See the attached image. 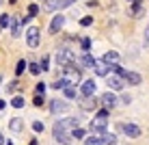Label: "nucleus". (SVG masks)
<instances>
[{
    "label": "nucleus",
    "instance_id": "1",
    "mask_svg": "<svg viewBox=\"0 0 149 145\" xmlns=\"http://www.w3.org/2000/svg\"><path fill=\"white\" fill-rule=\"evenodd\" d=\"M108 113L110 111H106V108H102V111H97V117L91 121V132L93 134H104L106 132V117H108Z\"/></svg>",
    "mask_w": 149,
    "mask_h": 145
},
{
    "label": "nucleus",
    "instance_id": "2",
    "mask_svg": "<svg viewBox=\"0 0 149 145\" xmlns=\"http://www.w3.org/2000/svg\"><path fill=\"white\" fill-rule=\"evenodd\" d=\"M54 61H56V65H58V67H65V65L74 63L76 56H74V52H71L69 48H61L58 52L54 54Z\"/></svg>",
    "mask_w": 149,
    "mask_h": 145
},
{
    "label": "nucleus",
    "instance_id": "3",
    "mask_svg": "<svg viewBox=\"0 0 149 145\" xmlns=\"http://www.w3.org/2000/svg\"><path fill=\"white\" fill-rule=\"evenodd\" d=\"M39 41H41L39 26H28V30H26V46L35 50V48H39Z\"/></svg>",
    "mask_w": 149,
    "mask_h": 145
},
{
    "label": "nucleus",
    "instance_id": "4",
    "mask_svg": "<svg viewBox=\"0 0 149 145\" xmlns=\"http://www.w3.org/2000/svg\"><path fill=\"white\" fill-rule=\"evenodd\" d=\"M63 71H65V78H69L71 82H80V78H82V69L80 67H76L74 63H69V65H65L63 67Z\"/></svg>",
    "mask_w": 149,
    "mask_h": 145
},
{
    "label": "nucleus",
    "instance_id": "5",
    "mask_svg": "<svg viewBox=\"0 0 149 145\" xmlns=\"http://www.w3.org/2000/svg\"><path fill=\"white\" fill-rule=\"evenodd\" d=\"M67 111H69V104L65 100H58V97H56V100L50 102V113H52V115H63V113H67Z\"/></svg>",
    "mask_w": 149,
    "mask_h": 145
},
{
    "label": "nucleus",
    "instance_id": "6",
    "mask_svg": "<svg viewBox=\"0 0 149 145\" xmlns=\"http://www.w3.org/2000/svg\"><path fill=\"white\" fill-rule=\"evenodd\" d=\"M119 128H121V132L125 134V137H130V139L141 137V126H136V123H119Z\"/></svg>",
    "mask_w": 149,
    "mask_h": 145
},
{
    "label": "nucleus",
    "instance_id": "7",
    "mask_svg": "<svg viewBox=\"0 0 149 145\" xmlns=\"http://www.w3.org/2000/svg\"><path fill=\"white\" fill-rule=\"evenodd\" d=\"M80 95L82 97H89V95H95V91H97V85H95V82L93 80H84V82H82V85H80Z\"/></svg>",
    "mask_w": 149,
    "mask_h": 145
},
{
    "label": "nucleus",
    "instance_id": "8",
    "mask_svg": "<svg viewBox=\"0 0 149 145\" xmlns=\"http://www.w3.org/2000/svg\"><path fill=\"white\" fill-rule=\"evenodd\" d=\"M100 102H102V106H104L106 111H112V108L117 106V102H119V100H117V95H115L112 91H108V93H104V95H102Z\"/></svg>",
    "mask_w": 149,
    "mask_h": 145
},
{
    "label": "nucleus",
    "instance_id": "9",
    "mask_svg": "<svg viewBox=\"0 0 149 145\" xmlns=\"http://www.w3.org/2000/svg\"><path fill=\"white\" fill-rule=\"evenodd\" d=\"M106 85H108V89H112V91H121L123 87H125V82H123L121 76L112 74V76H108V78H106Z\"/></svg>",
    "mask_w": 149,
    "mask_h": 145
},
{
    "label": "nucleus",
    "instance_id": "10",
    "mask_svg": "<svg viewBox=\"0 0 149 145\" xmlns=\"http://www.w3.org/2000/svg\"><path fill=\"white\" fill-rule=\"evenodd\" d=\"M63 26H65V18H63V15H54V18H52V22H50L48 33H50V35H56V33H58V30L63 28Z\"/></svg>",
    "mask_w": 149,
    "mask_h": 145
},
{
    "label": "nucleus",
    "instance_id": "11",
    "mask_svg": "<svg viewBox=\"0 0 149 145\" xmlns=\"http://www.w3.org/2000/svg\"><path fill=\"white\" fill-rule=\"evenodd\" d=\"M52 134H54V139H56V141H58L61 145H63V143H67V141H69V132H67V130H65V128H61V126H56V123H54V128H52Z\"/></svg>",
    "mask_w": 149,
    "mask_h": 145
},
{
    "label": "nucleus",
    "instance_id": "12",
    "mask_svg": "<svg viewBox=\"0 0 149 145\" xmlns=\"http://www.w3.org/2000/svg\"><path fill=\"white\" fill-rule=\"evenodd\" d=\"M121 78H123V82H127V85H141V74H138V71H123V76H121Z\"/></svg>",
    "mask_w": 149,
    "mask_h": 145
},
{
    "label": "nucleus",
    "instance_id": "13",
    "mask_svg": "<svg viewBox=\"0 0 149 145\" xmlns=\"http://www.w3.org/2000/svg\"><path fill=\"white\" fill-rule=\"evenodd\" d=\"M61 9H65L63 7V0H45V2H43V11H48V13L61 11Z\"/></svg>",
    "mask_w": 149,
    "mask_h": 145
},
{
    "label": "nucleus",
    "instance_id": "14",
    "mask_svg": "<svg viewBox=\"0 0 149 145\" xmlns=\"http://www.w3.org/2000/svg\"><path fill=\"white\" fill-rule=\"evenodd\" d=\"M80 106H82V111H95V108H97V97H95V95L82 97V100H80Z\"/></svg>",
    "mask_w": 149,
    "mask_h": 145
},
{
    "label": "nucleus",
    "instance_id": "15",
    "mask_svg": "<svg viewBox=\"0 0 149 145\" xmlns=\"http://www.w3.org/2000/svg\"><path fill=\"white\" fill-rule=\"evenodd\" d=\"M93 71L97 76H108L110 74V65L104 63V61H95V63H93Z\"/></svg>",
    "mask_w": 149,
    "mask_h": 145
},
{
    "label": "nucleus",
    "instance_id": "16",
    "mask_svg": "<svg viewBox=\"0 0 149 145\" xmlns=\"http://www.w3.org/2000/svg\"><path fill=\"white\" fill-rule=\"evenodd\" d=\"M9 26H11V35L15 39L22 35V20H19V18H11V24H9Z\"/></svg>",
    "mask_w": 149,
    "mask_h": 145
},
{
    "label": "nucleus",
    "instance_id": "17",
    "mask_svg": "<svg viewBox=\"0 0 149 145\" xmlns=\"http://www.w3.org/2000/svg\"><path fill=\"white\" fill-rule=\"evenodd\" d=\"M102 61H104V63H108V65H117V63L121 61V56H119V52L110 50V52H106L104 56H102Z\"/></svg>",
    "mask_w": 149,
    "mask_h": 145
},
{
    "label": "nucleus",
    "instance_id": "18",
    "mask_svg": "<svg viewBox=\"0 0 149 145\" xmlns=\"http://www.w3.org/2000/svg\"><path fill=\"white\" fill-rule=\"evenodd\" d=\"M9 130H11L13 134H19V132L24 130V121L19 117H13L11 121H9Z\"/></svg>",
    "mask_w": 149,
    "mask_h": 145
},
{
    "label": "nucleus",
    "instance_id": "19",
    "mask_svg": "<svg viewBox=\"0 0 149 145\" xmlns=\"http://www.w3.org/2000/svg\"><path fill=\"white\" fill-rule=\"evenodd\" d=\"M56 126L65 128V130H69V128H76V126H78V117H67V119H61V121H56Z\"/></svg>",
    "mask_w": 149,
    "mask_h": 145
},
{
    "label": "nucleus",
    "instance_id": "20",
    "mask_svg": "<svg viewBox=\"0 0 149 145\" xmlns=\"http://www.w3.org/2000/svg\"><path fill=\"white\" fill-rule=\"evenodd\" d=\"M63 91H65V97H67V100H76V97H78V89H76V85H67Z\"/></svg>",
    "mask_w": 149,
    "mask_h": 145
},
{
    "label": "nucleus",
    "instance_id": "21",
    "mask_svg": "<svg viewBox=\"0 0 149 145\" xmlns=\"http://www.w3.org/2000/svg\"><path fill=\"white\" fill-rule=\"evenodd\" d=\"M93 63H95V59H93L89 52H84V54L80 56V65H82V67H93Z\"/></svg>",
    "mask_w": 149,
    "mask_h": 145
},
{
    "label": "nucleus",
    "instance_id": "22",
    "mask_svg": "<svg viewBox=\"0 0 149 145\" xmlns=\"http://www.w3.org/2000/svg\"><path fill=\"white\" fill-rule=\"evenodd\" d=\"M141 13H143V4H141V0H136V2L132 4V9H130V15L132 18H141Z\"/></svg>",
    "mask_w": 149,
    "mask_h": 145
},
{
    "label": "nucleus",
    "instance_id": "23",
    "mask_svg": "<svg viewBox=\"0 0 149 145\" xmlns=\"http://www.w3.org/2000/svg\"><path fill=\"white\" fill-rule=\"evenodd\" d=\"M67 85H74L69 78H58V80H54L52 82V89H65Z\"/></svg>",
    "mask_w": 149,
    "mask_h": 145
},
{
    "label": "nucleus",
    "instance_id": "24",
    "mask_svg": "<svg viewBox=\"0 0 149 145\" xmlns=\"http://www.w3.org/2000/svg\"><path fill=\"white\" fill-rule=\"evenodd\" d=\"M24 104H26L24 95H13V97H11V106H13V108H24Z\"/></svg>",
    "mask_w": 149,
    "mask_h": 145
},
{
    "label": "nucleus",
    "instance_id": "25",
    "mask_svg": "<svg viewBox=\"0 0 149 145\" xmlns=\"http://www.w3.org/2000/svg\"><path fill=\"white\" fill-rule=\"evenodd\" d=\"M26 67H28V63H26L24 59H19V61H17V65H15V76L19 78V76H22L24 71H26Z\"/></svg>",
    "mask_w": 149,
    "mask_h": 145
},
{
    "label": "nucleus",
    "instance_id": "26",
    "mask_svg": "<svg viewBox=\"0 0 149 145\" xmlns=\"http://www.w3.org/2000/svg\"><path fill=\"white\" fill-rule=\"evenodd\" d=\"M102 145H117V137H115V134L104 132V137H102Z\"/></svg>",
    "mask_w": 149,
    "mask_h": 145
},
{
    "label": "nucleus",
    "instance_id": "27",
    "mask_svg": "<svg viewBox=\"0 0 149 145\" xmlns=\"http://www.w3.org/2000/svg\"><path fill=\"white\" fill-rule=\"evenodd\" d=\"M9 24H11V15L2 13V15H0V28H9Z\"/></svg>",
    "mask_w": 149,
    "mask_h": 145
},
{
    "label": "nucleus",
    "instance_id": "28",
    "mask_svg": "<svg viewBox=\"0 0 149 145\" xmlns=\"http://www.w3.org/2000/svg\"><path fill=\"white\" fill-rule=\"evenodd\" d=\"M86 145H102V137H97V134L86 137Z\"/></svg>",
    "mask_w": 149,
    "mask_h": 145
},
{
    "label": "nucleus",
    "instance_id": "29",
    "mask_svg": "<svg viewBox=\"0 0 149 145\" xmlns=\"http://www.w3.org/2000/svg\"><path fill=\"white\" fill-rule=\"evenodd\" d=\"M39 67H41V71H48L50 69V56H43V59L39 61Z\"/></svg>",
    "mask_w": 149,
    "mask_h": 145
},
{
    "label": "nucleus",
    "instance_id": "30",
    "mask_svg": "<svg viewBox=\"0 0 149 145\" xmlns=\"http://www.w3.org/2000/svg\"><path fill=\"white\" fill-rule=\"evenodd\" d=\"M80 46H82L84 52H89V50H91V37H82L80 39Z\"/></svg>",
    "mask_w": 149,
    "mask_h": 145
},
{
    "label": "nucleus",
    "instance_id": "31",
    "mask_svg": "<svg viewBox=\"0 0 149 145\" xmlns=\"http://www.w3.org/2000/svg\"><path fill=\"white\" fill-rule=\"evenodd\" d=\"M28 69H30V74H33V76H39V74H41L39 63H30V65H28Z\"/></svg>",
    "mask_w": 149,
    "mask_h": 145
},
{
    "label": "nucleus",
    "instance_id": "32",
    "mask_svg": "<svg viewBox=\"0 0 149 145\" xmlns=\"http://www.w3.org/2000/svg\"><path fill=\"white\" fill-rule=\"evenodd\" d=\"M28 15H30V18H37V15H39V7H37V4H28Z\"/></svg>",
    "mask_w": 149,
    "mask_h": 145
},
{
    "label": "nucleus",
    "instance_id": "33",
    "mask_svg": "<svg viewBox=\"0 0 149 145\" xmlns=\"http://www.w3.org/2000/svg\"><path fill=\"white\" fill-rule=\"evenodd\" d=\"M69 137H74V139H82V137H84V130H82V128H74Z\"/></svg>",
    "mask_w": 149,
    "mask_h": 145
},
{
    "label": "nucleus",
    "instance_id": "34",
    "mask_svg": "<svg viewBox=\"0 0 149 145\" xmlns=\"http://www.w3.org/2000/svg\"><path fill=\"white\" fill-rule=\"evenodd\" d=\"M35 93H37V95H43V93H45V82H37V87H35Z\"/></svg>",
    "mask_w": 149,
    "mask_h": 145
},
{
    "label": "nucleus",
    "instance_id": "35",
    "mask_svg": "<svg viewBox=\"0 0 149 145\" xmlns=\"http://www.w3.org/2000/svg\"><path fill=\"white\" fill-rule=\"evenodd\" d=\"M91 24H93V18H91V15H86V18L80 20V26H91Z\"/></svg>",
    "mask_w": 149,
    "mask_h": 145
},
{
    "label": "nucleus",
    "instance_id": "36",
    "mask_svg": "<svg viewBox=\"0 0 149 145\" xmlns=\"http://www.w3.org/2000/svg\"><path fill=\"white\" fill-rule=\"evenodd\" d=\"M43 128H45V126H43L41 121H33V130H35V132H43Z\"/></svg>",
    "mask_w": 149,
    "mask_h": 145
},
{
    "label": "nucleus",
    "instance_id": "37",
    "mask_svg": "<svg viewBox=\"0 0 149 145\" xmlns=\"http://www.w3.org/2000/svg\"><path fill=\"white\" fill-rule=\"evenodd\" d=\"M15 89H17V80H11V82L7 85V91L11 93V91H15Z\"/></svg>",
    "mask_w": 149,
    "mask_h": 145
},
{
    "label": "nucleus",
    "instance_id": "38",
    "mask_svg": "<svg viewBox=\"0 0 149 145\" xmlns=\"http://www.w3.org/2000/svg\"><path fill=\"white\" fill-rule=\"evenodd\" d=\"M35 106H43V95H35Z\"/></svg>",
    "mask_w": 149,
    "mask_h": 145
},
{
    "label": "nucleus",
    "instance_id": "39",
    "mask_svg": "<svg viewBox=\"0 0 149 145\" xmlns=\"http://www.w3.org/2000/svg\"><path fill=\"white\" fill-rule=\"evenodd\" d=\"M143 46H145V48H149V28L145 30V39H143Z\"/></svg>",
    "mask_w": 149,
    "mask_h": 145
},
{
    "label": "nucleus",
    "instance_id": "40",
    "mask_svg": "<svg viewBox=\"0 0 149 145\" xmlns=\"http://www.w3.org/2000/svg\"><path fill=\"white\" fill-rule=\"evenodd\" d=\"M130 100H132V97H130V95H127V93H125V95H123V97H121V102H123V104H130Z\"/></svg>",
    "mask_w": 149,
    "mask_h": 145
},
{
    "label": "nucleus",
    "instance_id": "41",
    "mask_svg": "<svg viewBox=\"0 0 149 145\" xmlns=\"http://www.w3.org/2000/svg\"><path fill=\"white\" fill-rule=\"evenodd\" d=\"M4 106H7V102H4V100H0V111H4Z\"/></svg>",
    "mask_w": 149,
    "mask_h": 145
},
{
    "label": "nucleus",
    "instance_id": "42",
    "mask_svg": "<svg viewBox=\"0 0 149 145\" xmlns=\"http://www.w3.org/2000/svg\"><path fill=\"white\" fill-rule=\"evenodd\" d=\"M4 143V139H2V132H0V145H2Z\"/></svg>",
    "mask_w": 149,
    "mask_h": 145
},
{
    "label": "nucleus",
    "instance_id": "43",
    "mask_svg": "<svg viewBox=\"0 0 149 145\" xmlns=\"http://www.w3.org/2000/svg\"><path fill=\"white\" fill-rule=\"evenodd\" d=\"M0 82H2V76H0Z\"/></svg>",
    "mask_w": 149,
    "mask_h": 145
},
{
    "label": "nucleus",
    "instance_id": "44",
    "mask_svg": "<svg viewBox=\"0 0 149 145\" xmlns=\"http://www.w3.org/2000/svg\"><path fill=\"white\" fill-rule=\"evenodd\" d=\"M63 145H69V143H63Z\"/></svg>",
    "mask_w": 149,
    "mask_h": 145
},
{
    "label": "nucleus",
    "instance_id": "45",
    "mask_svg": "<svg viewBox=\"0 0 149 145\" xmlns=\"http://www.w3.org/2000/svg\"><path fill=\"white\" fill-rule=\"evenodd\" d=\"M0 30H2V28H0Z\"/></svg>",
    "mask_w": 149,
    "mask_h": 145
}]
</instances>
